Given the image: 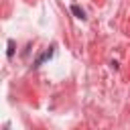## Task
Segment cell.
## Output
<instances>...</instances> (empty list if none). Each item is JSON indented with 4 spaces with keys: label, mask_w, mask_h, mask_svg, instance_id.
Listing matches in <instances>:
<instances>
[{
    "label": "cell",
    "mask_w": 130,
    "mask_h": 130,
    "mask_svg": "<svg viewBox=\"0 0 130 130\" xmlns=\"http://www.w3.org/2000/svg\"><path fill=\"white\" fill-rule=\"evenodd\" d=\"M53 49H55V47H49V51H45V53H43V55H41V57H39V59L35 61V65H41L43 61H47V59H51V57H53Z\"/></svg>",
    "instance_id": "6da1fadb"
},
{
    "label": "cell",
    "mask_w": 130,
    "mask_h": 130,
    "mask_svg": "<svg viewBox=\"0 0 130 130\" xmlns=\"http://www.w3.org/2000/svg\"><path fill=\"white\" fill-rule=\"evenodd\" d=\"M71 12H73L79 20H85V18H87V16H85V12H83V8H79L77 4H73V6H71Z\"/></svg>",
    "instance_id": "7a4b0ae2"
},
{
    "label": "cell",
    "mask_w": 130,
    "mask_h": 130,
    "mask_svg": "<svg viewBox=\"0 0 130 130\" xmlns=\"http://www.w3.org/2000/svg\"><path fill=\"white\" fill-rule=\"evenodd\" d=\"M14 55V41H8V57Z\"/></svg>",
    "instance_id": "3957f363"
},
{
    "label": "cell",
    "mask_w": 130,
    "mask_h": 130,
    "mask_svg": "<svg viewBox=\"0 0 130 130\" xmlns=\"http://www.w3.org/2000/svg\"><path fill=\"white\" fill-rule=\"evenodd\" d=\"M4 130H10V128H8V126H4Z\"/></svg>",
    "instance_id": "277c9868"
}]
</instances>
